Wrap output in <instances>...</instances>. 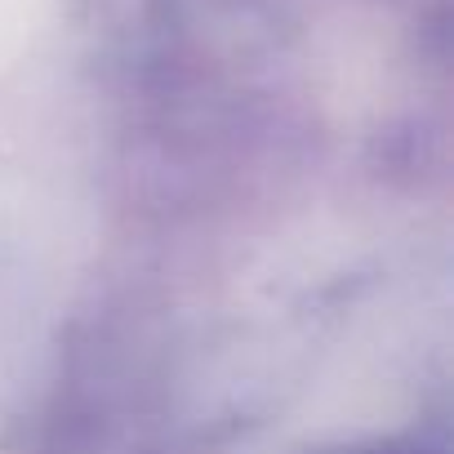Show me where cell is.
Instances as JSON below:
<instances>
[{
	"label": "cell",
	"mask_w": 454,
	"mask_h": 454,
	"mask_svg": "<svg viewBox=\"0 0 454 454\" xmlns=\"http://www.w3.org/2000/svg\"><path fill=\"white\" fill-rule=\"evenodd\" d=\"M339 454H405V450H392V445H370V450H339Z\"/></svg>",
	"instance_id": "6da1fadb"
}]
</instances>
